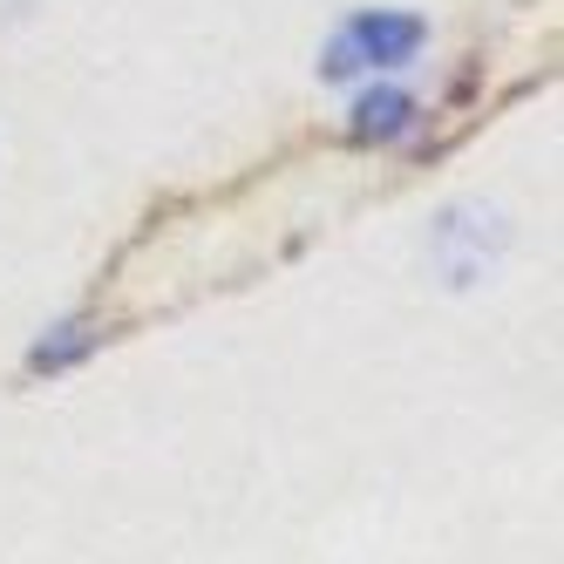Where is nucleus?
Returning a JSON list of instances; mask_svg holds the SVG:
<instances>
[{
  "instance_id": "nucleus-1",
  "label": "nucleus",
  "mask_w": 564,
  "mask_h": 564,
  "mask_svg": "<svg viewBox=\"0 0 564 564\" xmlns=\"http://www.w3.org/2000/svg\"><path fill=\"white\" fill-rule=\"evenodd\" d=\"M429 42V28L422 14H401V8H360L334 28V42L327 55H319V75L327 83H347V75L360 68H401V62H415Z\"/></svg>"
},
{
  "instance_id": "nucleus-2",
  "label": "nucleus",
  "mask_w": 564,
  "mask_h": 564,
  "mask_svg": "<svg viewBox=\"0 0 564 564\" xmlns=\"http://www.w3.org/2000/svg\"><path fill=\"white\" fill-rule=\"evenodd\" d=\"M503 212H490V205H449L435 218V231H429V259H435V272L449 279V286H476L482 272H490L497 259H503Z\"/></svg>"
},
{
  "instance_id": "nucleus-3",
  "label": "nucleus",
  "mask_w": 564,
  "mask_h": 564,
  "mask_svg": "<svg viewBox=\"0 0 564 564\" xmlns=\"http://www.w3.org/2000/svg\"><path fill=\"white\" fill-rule=\"evenodd\" d=\"M415 130V102L401 96V89H368L354 102V137L360 143H394V137H409Z\"/></svg>"
},
{
  "instance_id": "nucleus-4",
  "label": "nucleus",
  "mask_w": 564,
  "mask_h": 564,
  "mask_svg": "<svg viewBox=\"0 0 564 564\" xmlns=\"http://www.w3.org/2000/svg\"><path fill=\"white\" fill-rule=\"evenodd\" d=\"M89 347H96V334L83 327V319H68V327H55V340H42V347L28 354V368L34 375H55V368H68V360H83Z\"/></svg>"
}]
</instances>
